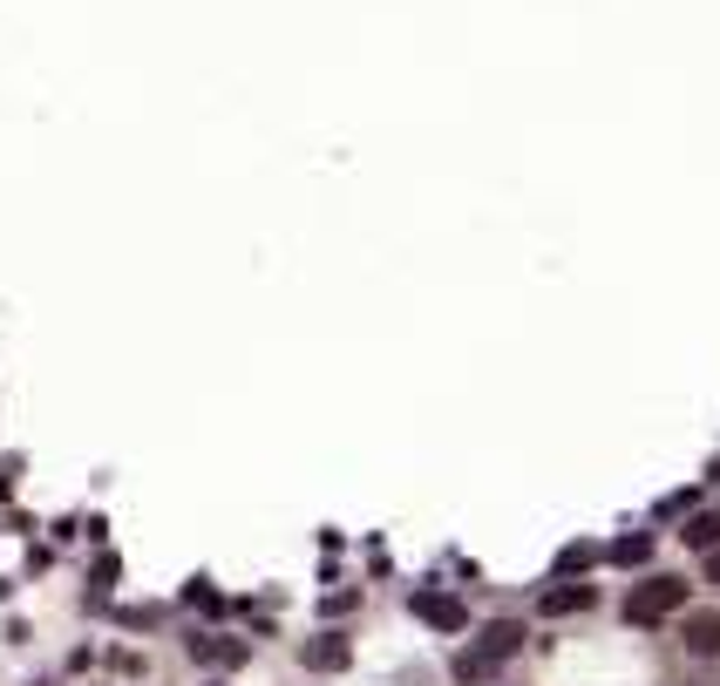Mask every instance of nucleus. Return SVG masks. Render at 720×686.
<instances>
[{
  "label": "nucleus",
  "mask_w": 720,
  "mask_h": 686,
  "mask_svg": "<svg viewBox=\"0 0 720 686\" xmlns=\"http://www.w3.org/2000/svg\"><path fill=\"white\" fill-rule=\"evenodd\" d=\"M510 652H524V625H517V619H497V625L476 639V652H462V666H455V673H462V679H490Z\"/></svg>",
  "instance_id": "nucleus-1"
},
{
  "label": "nucleus",
  "mask_w": 720,
  "mask_h": 686,
  "mask_svg": "<svg viewBox=\"0 0 720 686\" xmlns=\"http://www.w3.org/2000/svg\"><path fill=\"white\" fill-rule=\"evenodd\" d=\"M680 605H686V578H646V584H632L626 619L632 625H659V619H673Z\"/></svg>",
  "instance_id": "nucleus-2"
},
{
  "label": "nucleus",
  "mask_w": 720,
  "mask_h": 686,
  "mask_svg": "<svg viewBox=\"0 0 720 686\" xmlns=\"http://www.w3.org/2000/svg\"><path fill=\"white\" fill-rule=\"evenodd\" d=\"M680 639H686L693 659H720V612H686Z\"/></svg>",
  "instance_id": "nucleus-3"
},
{
  "label": "nucleus",
  "mask_w": 720,
  "mask_h": 686,
  "mask_svg": "<svg viewBox=\"0 0 720 686\" xmlns=\"http://www.w3.org/2000/svg\"><path fill=\"white\" fill-rule=\"evenodd\" d=\"M415 612H422L428 625H442V632H455V625H462V605H455V598H442V592H415Z\"/></svg>",
  "instance_id": "nucleus-4"
},
{
  "label": "nucleus",
  "mask_w": 720,
  "mask_h": 686,
  "mask_svg": "<svg viewBox=\"0 0 720 686\" xmlns=\"http://www.w3.org/2000/svg\"><path fill=\"white\" fill-rule=\"evenodd\" d=\"M191 659H211V666H239L245 646H239V639H218V632H204V639H191Z\"/></svg>",
  "instance_id": "nucleus-5"
},
{
  "label": "nucleus",
  "mask_w": 720,
  "mask_h": 686,
  "mask_svg": "<svg viewBox=\"0 0 720 686\" xmlns=\"http://www.w3.org/2000/svg\"><path fill=\"white\" fill-rule=\"evenodd\" d=\"M686 551H720V510H700V517H686Z\"/></svg>",
  "instance_id": "nucleus-6"
},
{
  "label": "nucleus",
  "mask_w": 720,
  "mask_h": 686,
  "mask_svg": "<svg viewBox=\"0 0 720 686\" xmlns=\"http://www.w3.org/2000/svg\"><path fill=\"white\" fill-rule=\"evenodd\" d=\"M591 605V584H557V592H544V612L564 619V612H584Z\"/></svg>",
  "instance_id": "nucleus-7"
},
{
  "label": "nucleus",
  "mask_w": 720,
  "mask_h": 686,
  "mask_svg": "<svg viewBox=\"0 0 720 686\" xmlns=\"http://www.w3.org/2000/svg\"><path fill=\"white\" fill-rule=\"evenodd\" d=\"M306 666L340 673V666H347V646H340V639H313V646H306Z\"/></svg>",
  "instance_id": "nucleus-8"
},
{
  "label": "nucleus",
  "mask_w": 720,
  "mask_h": 686,
  "mask_svg": "<svg viewBox=\"0 0 720 686\" xmlns=\"http://www.w3.org/2000/svg\"><path fill=\"white\" fill-rule=\"evenodd\" d=\"M646 551H653V538H626V544H612V557H619V565H646Z\"/></svg>",
  "instance_id": "nucleus-9"
},
{
  "label": "nucleus",
  "mask_w": 720,
  "mask_h": 686,
  "mask_svg": "<svg viewBox=\"0 0 720 686\" xmlns=\"http://www.w3.org/2000/svg\"><path fill=\"white\" fill-rule=\"evenodd\" d=\"M707 578H713V584H720V551H707Z\"/></svg>",
  "instance_id": "nucleus-10"
},
{
  "label": "nucleus",
  "mask_w": 720,
  "mask_h": 686,
  "mask_svg": "<svg viewBox=\"0 0 720 686\" xmlns=\"http://www.w3.org/2000/svg\"><path fill=\"white\" fill-rule=\"evenodd\" d=\"M204 686H231V679H204Z\"/></svg>",
  "instance_id": "nucleus-11"
}]
</instances>
